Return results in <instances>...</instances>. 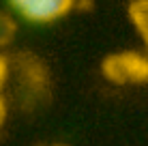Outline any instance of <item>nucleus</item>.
I'll use <instances>...</instances> for the list:
<instances>
[{"label":"nucleus","mask_w":148,"mask_h":146,"mask_svg":"<svg viewBox=\"0 0 148 146\" xmlns=\"http://www.w3.org/2000/svg\"><path fill=\"white\" fill-rule=\"evenodd\" d=\"M15 32H17L15 19L9 13L0 11V47H7V45L15 39Z\"/></svg>","instance_id":"obj_4"},{"label":"nucleus","mask_w":148,"mask_h":146,"mask_svg":"<svg viewBox=\"0 0 148 146\" xmlns=\"http://www.w3.org/2000/svg\"><path fill=\"white\" fill-rule=\"evenodd\" d=\"M47 146H64V144H47Z\"/></svg>","instance_id":"obj_8"},{"label":"nucleus","mask_w":148,"mask_h":146,"mask_svg":"<svg viewBox=\"0 0 148 146\" xmlns=\"http://www.w3.org/2000/svg\"><path fill=\"white\" fill-rule=\"evenodd\" d=\"M19 17L32 24H49L64 17L73 9L75 0H9Z\"/></svg>","instance_id":"obj_2"},{"label":"nucleus","mask_w":148,"mask_h":146,"mask_svg":"<svg viewBox=\"0 0 148 146\" xmlns=\"http://www.w3.org/2000/svg\"><path fill=\"white\" fill-rule=\"evenodd\" d=\"M129 19L140 34L148 32V0H133L129 4Z\"/></svg>","instance_id":"obj_3"},{"label":"nucleus","mask_w":148,"mask_h":146,"mask_svg":"<svg viewBox=\"0 0 148 146\" xmlns=\"http://www.w3.org/2000/svg\"><path fill=\"white\" fill-rule=\"evenodd\" d=\"M7 75H9V64H7V58L0 54V88L4 86V82H7Z\"/></svg>","instance_id":"obj_5"},{"label":"nucleus","mask_w":148,"mask_h":146,"mask_svg":"<svg viewBox=\"0 0 148 146\" xmlns=\"http://www.w3.org/2000/svg\"><path fill=\"white\" fill-rule=\"evenodd\" d=\"M101 73L112 84H148V56L140 52H116L103 58Z\"/></svg>","instance_id":"obj_1"},{"label":"nucleus","mask_w":148,"mask_h":146,"mask_svg":"<svg viewBox=\"0 0 148 146\" xmlns=\"http://www.w3.org/2000/svg\"><path fill=\"white\" fill-rule=\"evenodd\" d=\"M4 120H7V103H4L2 95H0V129H2Z\"/></svg>","instance_id":"obj_6"},{"label":"nucleus","mask_w":148,"mask_h":146,"mask_svg":"<svg viewBox=\"0 0 148 146\" xmlns=\"http://www.w3.org/2000/svg\"><path fill=\"white\" fill-rule=\"evenodd\" d=\"M142 39H144V45H146V56H148V32L142 34Z\"/></svg>","instance_id":"obj_7"}]
</instances>
